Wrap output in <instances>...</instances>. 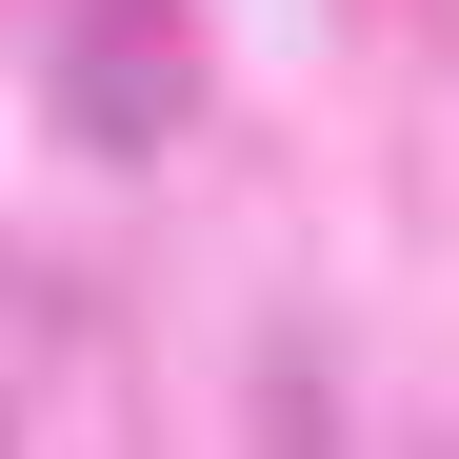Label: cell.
<instances>
[{"instance_id":"1","label":"cell","mask_w":459,"mask_h":459,"mask_svg":"<svg viewBox=\"0 0 459 459\" xmlns=\"http://www.w3.org/2000/svg\"><path fill=\"white\" fill-rule=\"evenodd\" d=\"M0 459H100V359H81V299H40L0 260Z\"/></svg>"},{"instance_id":"2","label":"cell","mask_w":459,"mask_h":459,"mask_svg":"<svg viewBox=\"0 0 459 459\" xmlns=\"http://www.w3.org/2000/svg\"><path fill=\"white\" fill-rule=\"evenodd\" d=\"M60 81H81V120L140 160V140L180 120V0H81V60H60Z\"/></svg>"}]
</instances>
